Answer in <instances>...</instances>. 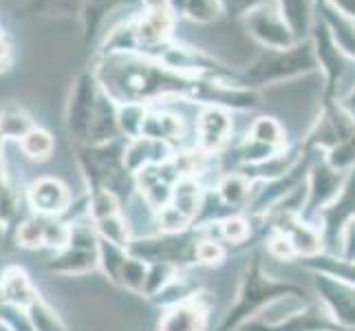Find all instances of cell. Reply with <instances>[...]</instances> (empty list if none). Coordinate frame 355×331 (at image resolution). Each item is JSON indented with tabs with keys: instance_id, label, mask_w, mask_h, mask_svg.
<instances>
[{
	"instance_id": "4dcf8cb0",
	"label": "cell",
	"mask_w": 355,
	"mask_h": 331,
	"mask_svg": "<svg viewBox=\"0 0 355 331\" xmlns=\"http://www.w3.org/2000/svg\"><path fill=\"white\" fill-rule=\"evenodd\" d=\"M183 7H186V14L192 20H212L218 11V3L216 0H183Z\"/></svg>"
},
{
	"instance_id": "d6a6232c",
	"label": "cell",
	"mask_w": 355,
	"mask_h": 331,
	"mask_svg": "<svg viewBox=\"0 0 355 331\" xmlns=\"http://www.w3.org/2000/svg\"><path fill=\"white\" fill-rule=\"evenodd\" d=\"M269 252H272L276 259H283V261H289L296 256V250H293V245L289 243V239L285 235H280V232H272V237H269Z\"/></svg>"
},
{
	"instance_id": "4fadbf2b",
	"label": "cell",
	"mask_w": 355,
	"mask_h": 331,
	"mask_svg": "<svg viewBox=\"0 0 355 331\" xmlns=\"http://www.w3.org/2000/svg\"><path fill=\"white\" fill-rule=\"evenodd\" d=\"M38 298H40V294L24 269L20 267L5 269L3 276H0V300L20 309H29Z\"/></svg>"
},
{
	"instance_id": "3957f363",
	"label": "cell",
	"mask_w": 355,
	"mask_h": 331,
	"mask_svg": "<svg viewBox=\"0 0 355 331\" xmlns=\"http://www.w3.org/2000/svg\"><path fill=\"white\" fill-rule=\"evenodd\" d=\"M102 93L104 91L100 87V82H97L95 73H80L71 87L64 119L71 139H76L82 146L91 142V130H93L97 108H100Z\"/></svg>"
},
{
	"instance_id": "4316f807",
	"label": "cell",
	"mask_w": 355,
	"mask_h": 331,
	"mask_svg": "<svg viewBox=\"0 0 355 331\" xmlns=\"http://www.w3.org/2000/svg\"><path fill=\"white\" fill-rule=\"evenodd\" d=\"M121 3H128V0H84L82 11H80L82 22H84V31L93 35L108 11H113Z\"/></svg>"
},
{
	"instance_id": "44dd1931",
	"label": "cell",
	"mask_w": 355,
	"mask_h": 331,
	"mask_svg": "<svg viewBox=\"0 0 355 331\" xmlns=\"http://www.w3.org/2000/svg\"><path fill=\"white\" fill-rule=\"evenodd\" d=\"M304 265H307L311 272H320L327 276H334L345 280L349 285H355V261H347V259H331V256H311V259H304Z\"/></svg>"
},
{
	"instance_id": "5bb4252c",
	"label": "cell",
	"mask_w": 355,
	"mask_h": 331,
	"mask_svg": "<svg viewBox=\"0 0 355 331\" xmlns=\"http://www.w3.org/2000/svg\"><path fill=\"white\" fill-rule=\"evenodd\" d=\"M100 267V250H80V248H64L55 252V256L46 263L51 274L60 276H84Z\"/></svg>"
},
{
	"instance_id": "9c48e42d",
	"label": "cell",
	"mask_w": 355,
	"mask_h": 331,
	"mask_svg": "<svg viewBox=\"0 0 355 331\" xmlns=\"http://www.w3.org/2000/svg\"><path fill=\"white\" fill-rule=\"evenodd\" d=\"M324 219V237L329 243H336L338 237L347 230V226L355 219V170L345 181L336 201L322 210Z\"/></svg>"
},
{
	"instance_id": "ba28073f",
	"label": "cell",
	"mask_w": 355,
	"mask_h": 331,
	"mask_svg": "<svg viewBox=\"0 0 355 331\" xmlns=\"http://www.w3.org/2000/svg\"><path fill=\"white\" fill-rule=\"evenodd\" d=\"M345 173L329 166V162L318 164L311 170V183H309V199H307V210H304V217L313 214L315 210H324L329 207L336 197L340 194L342 186H345Z\"/></svg>"
},
{
	"instance_id": "7a4b0ae2",
	"label": "cell",
	"mask_w": 355,
	"mask_h": 331,
	"mask_svg": "<svg viewBox=\"0 0 355 331\" xmlns=\"http://www.w3.org/2000/svg\"><path fill=\"white\" fill-rule=\"evenodd\" d=\"M285 296H304L302 285L289 283V280H278L265 274L263 261L259 254L252 256L241 278V285L236 291V300L225 314L216 331H236L248 321L259 314L265 305H272Z\"/></svg>"
},
{
	"instance_id": "d6986e66",
	"label": "cell",
	"mask_w": 355,
	"mask_h": 331,
	"mask_svg": "<svg viewBox=\"0 0 355 331\" xmlns=\"http://www.w3.org/2000/svg\"><path fill=\"white\" fill-rule=\"evenodd\" d=\"M18 146H20L22 155L31 159V162H46V159H51V155L55 151V139L46 128L35 126L31 133H27L18 142Z\"/></svg>"
},
{
	"instance_id": "8992f818",
	"label": "cell",
	"mask_w": 355,
	"mask_h": 331,
	"mask_svg": "<svg viewBox=\"0 0 355 331\" xmlns=\"http://www.w3.org/2000/svg\"><path fill=\"white\" fill-rule=\"evenodd\" d=\"M27 203L33 214L40 217H60L71 207V190L58 177L33 179L27 188Z\"/></svg>"
},
{
	"instance_id": "83f0119b",
	"label": "cell",
	"mask_w": 355,
	"mask_h": 331,
	"mask_svg": "<svg viewBox=\"0 0 355 331\" xmlns=\"http://www.w3.org/2000/svg\"><path fill=\"white\" fill-rule=\"evenodd\" d=\"M146 278H148V263H144L135 256L126 254V261L121 265L119 272V285L130 291H141L146 287Z\"/></svg>"
},
{
	"instance_id": "6da1fadb",
	"label": "cell",
	"mask_w": 355,
	"mask_h": 331,
	"mask_svg": "<svg viewBox=\"0 0 355 331\" xmlns=\"http://www.w3.org/2000/svg\"><path fill=\"white\" fill-rule=\"evenodd\" d=\"M102 91L115 104H144L183 95L192 84L170 67L137 53H104L93 71Z\"/></svg>"
},
{
	"instance_id": "cb8c5ba5",
	"label": "cell",
	"mask_w": 355,
	"mask_h": 331,
	"mask_svg": "<svg viewBox=\"0 0 355 331\" xmlns=\"http://www.w3.org/2000/svg\"><path fill=\"white\" fill-rule=\"evenodd\" d=\"M252 142L263 146L267 151H278L280 146H283V128H280L278 121L269 119V117H259L252 124Z\"/></svg>"
},
{
	"instance_id": "603a6c76",
	"label": "cell",
	"mask_w": 355,
	"mask_h": 331,
	"mask_svg": "<svg viewBox=\"0 0 355 331\" xmlns=\"http://www.w3.org/2000/svg\"><path fill=\"white\" fill-rule=\"evenodd\" d=\"M95 223V230L97 235H100L102 241L106 243H113L117 248H128L130 245V228L126 223V219L121 214H115V217H108V219H102V221H93Z\"/></svg>"
},
{
	"instance_id": "484cf974",
	"label": "cell",
	"mask_w": 355,
	"mask_h": 331,
	"mask_svg": "<svg viewBox=\"0 0 355 331\" xmlns=\"http://www.w3.org/2000/svg\"><path fill=\"white\" fill-rule=\"evenodd\" d=\"M16 243L24 250L44 248V217L33 214L29 219H24L16 232Z\"/></svg>"
},
{
	"instance_id": "e575fe53",
	"label": "cell",
	"mask_w": 355,
	"mask_h": 331,
	"mask_svg": "<svg viewBox=\"0 0 355 331\" xmlns=\"http://www.w3.org/2000/svg\"><path fill=\"white\" fill-rule=\"evenodd\" d=\"M148 9H166V0H144Z\"/></svg>"
},
{
	"instance_id": "f1b7e54d",
	"label": "cell",
	"mask_w": 355,
	"mask_h": 331,
	"mask_svg": "<svg viewBox=\"0 0 355 331\" xmlns=\"http://www.w3.org/2000/svg\"><path fill=\"white\" fill-rule=\"evenodd\" d=\"M27 314L33 325V331H67L64 323L60 321V316L42 300V296L31 305Z\"/></svg>"
},
{
	"instance_id": "d4e9b609",
	"label": "cell",
	"mask_w": 355,
	"mask_h": 331,
	"mask_svg": "<svg viewBox=\"0 0 355 331\" xmlns=\"http://www.w3.org/2000/svg\"><path fill=\"white\" fill-rule=\"evenodd\" d=\"M87 212H89L91 221H102V219H108V217L121 214L117 194L111 192V190H93V192H89Z\"/></svg>"
},
{
	"instance_id": "ac0fdd59",
	"label": "cell",
	"mask_w": 355,
	"mask_h": 331,
	"mask_svg": "<svg viewBox=\"0 0 355 331\" xmlns=\"http://www.w3.org/2000/svg\"><path fill=\"white\" fill-rule=\"evenodd\" d=\"M35 128L33 117L20 102H7L0 108V135L11 142H20L24 135Z\"/></svg>"
},
{
	"instance_id": "8fae6325",
	"label": "cell",
	"mask_w": 355,
	"mask_h": 331,
	"mask_svg": "<svg viewBox=\"0 0 355 331\" xmlns=\"http://www.w3.org/2000/svg\"><path fill=\"white\" fill-rule=\"evenodd\" d=\"M304 69H311V58L307 51H287L280 56H269L263 58L261 62H256L254 69L248 73V80L254 84H263L265 80H274V78H283L291 76V73H300Z\"/></svg>"
},
{
	"instance_id": "5b68a950",
	"label": "cell",
	"mask_w": 355,
	"mask_h": 331,
	"mask_svg": "<svg viewBox=\"0 0 355 331\" xmlns=\"http://www.w3.org/2000/svg\"><path fill=\"white\" fill-rule=\"evenodd\" d=\"M313 283L320 294V300L324 303L327 314L331 321L338 323L342 329H355V285H349L345 280L327 276L320 272H313Z\"/></svg>"
},
{
	"instance_id": "52a82bcc",
	"label": "cell",
	"mask_w": 355,
	"mask_h": 331,
	"mask_svg": "<svg viewBox=\"0 0 355 331\" xmlns=\"http://www.w3.org/2000/svg\"><path fill=\"white\" fill-rule=\"evenodd\" d=\"M274 230L285 235L296 250V256L311 259L322 252V237L311 223L302 221L293 210H278L274 217Z\"/></svg>"
},
{
	"instance_id": "9a60e30c",
	"label": "cell",
	"mask_w": 355,
	"mask_h": 331,
	"mask_svg": "<svg viewBox=\"0 0 355 331\" xmlns=\"http://www.w3.org/2000/svg\"><path fill=\"white\" fill-rule=\"evenodd\" d=\"M232 121L221 108H205L199 119V144L205 153H214L230 139Z\"/></svg>"
},
{
	"instance_id": "ffe728a7",
	"label": "cell",
	"mask_w": 355,
	"mask_h": 331,
	"mask_svg": "<svg viewBox=\"0 0 355 331\" xmlns=\"http://www.w3.org/2000/svg\"><path fill=\"white\" fill-rule=\"evenodd\" d=\"M84 0H24L22 9L31 16L44 18H69L82 11Z\"/></svg>"
},
{
	"instance_id": "7402d4cb",
	"label": "cell",
	"mask_w": 355,
	"mask_h": 331,
	"mask_svg": "<svg viewBox=\"0 0 355 331\" xmlns=\"http://www.w3.org/2000/svg\"><path fill=\"white\" fill-rule=\"evenodd\" d=\"M252 197V181L245 175H232L225 177L218 186V199L230 207H239L248 203Z\"/></svg>"
},
{
	"instance_id": "7c38bea8",
	"label": "cell",
	"mask_w": 355,
	"mask_h": 331,
	"mask_svg": "<svg viewBox=\"0 0 355 331\" xmlns=\"http://www.w3.org/2000/svg\"><path fill=\"white\" fill-rule=\"evenodd\" d=\"M207 325V309L197 298H186L175 303L164 318L159 321L157 331H205Z\"/></svg>"
},
{
	"instance_id": "e0dca14e",
	"label": "cell",
	"mask_w": 355,
	"mask_h": 331,
	"mask_svg": "<svg viewBox=\"0 0 355 331\" xmlns=\"http://www.w3.org/2000/svg\"><path fill=\"white\" fill-rule=\"evenodd\" d=\"M179 133H181V119L179 117L164 113V110H146L139 137L166 144V142L177 139Z\"/></svg>"
},
{
	"instance_id": "836d02e7",
	"label": "cell",
	"mask_w": 355,
	"mask_h": 331,
	"mask_svg": "<svg viewBox=\"0 0 355 331\" xmlns=\"http://www.w3.org/2000/svg\"><path fill=\"white\" fill-rule=\"evenodd\" d=\"M11 69V44L7 42L3 29H0V73Z\"/></svg>"
},
{
	"instance_id": "d590c367",
	"label": "cell",
	"mask_w": 355,
	"mask_h": 331,
	"mask_svg": "<svg viewBox=\"0 0 355 331\" xmlns=\"http://www.w3.org/2000/svg\"><path fill=\"white\" fill-rule=\"evenodd\" d=\"M3 153H5V137L0 135V162H3Z\"/></svg>"
},
{
	"instance_id": "30bf717a",
	"label": "cell",
	"mask_w": 355,
	"mask_h": 331,
	"mask_svg": "<svg viewBox=\"0 0 355 331\" xmlns=\"http://www.w3.org/2000/svg\"><path fill=\"white\" fill-rule=\"evenodd\" d=\"M243 329L245 331H347L338 323H334L329 314H322L320 307H315V305H311V307L302 309L298 314H291L283 323H269V325L250 323Z\"/></svg>"
},
{
	"instance_id": "1f68e13d",
	"label": "cell",
	"mask_w": 355,
	"mask_h": 331,
	"mask_svg": "<svg viewBox=\"0 0 355 331\" xmlns=\"http://www.w3.org/2000/svg\"><path fill=\"white\" fill-rule=\"evenodd\" d=\"M225 256V250L223 245L218 241H212V239H201L199 245H197V263H203V265H216L221 263Z\"/></svg>"
},
{
	"instance_id": "f546056e",
	"label": "cell",
	"mask_w": 355,
	"mask_h": 331,
	"mask_svg": "<svg viewBox=\"0 0 355 331\" xmlns=\"http://www.w3.org/2000/svg\"><path fill=\"white\" fill-rule=\"evenodd\" d=\"M221 235L232 243H245L250 237V223L243 217H227L221 223Z\"/></svg>"
},
{
	"instance_id": "277c9868",
	"label": "cell",
	"mask_w": 355,
	"mask_h": 331,
	"mask_svg": "<svg viewBox=\"0 0 355 331\" xmlns=\"http://www.w3.org/2000/svg\"><path fill=\"white\" fill-rule=\"evenodd\" d=\"M197 245L199 239L194 232H164L162 237L139 239L130 241L126 252L135 259L144 263H170V265H183V263H197Z\"/></svg>"
},
{
	"instance_id": "2e32d148",
	"label": "cell",
	"mask_w": 355,
	"mask_h": 331,
	"mask_svg": "<svg viewBox=\"0 0 355 331\" xmlns=\"http://www.w3.org/2000/svg\"><path fill=\"white\" fill-rule=\"evenodd\" d=\"M135 24V40L139 46H157L166 40L170 31V16L166 9H148Z\"/></svg>"
}]
</instances>
